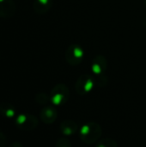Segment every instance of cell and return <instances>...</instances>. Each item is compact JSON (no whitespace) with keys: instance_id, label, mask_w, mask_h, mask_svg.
<instances>
[{"instance_id":"8992f818","label":"cell","mask_w":146,"mask_h":147,"mask_svg":"<svg viewBox=\"0 0 146 147\" xmlns=\"http://www.w3.org/2000/svg\"><path fill=\"white\" fill-rule=\"evenodd\" d=\"M107 67H108V62L104 56L97 55L93 59L91 63V70L96 76L103 75L107 70Z\"/></svg>"},{"instance_id":"277c9868","label":"cell","mask_w":146,"mask_h":147,"mask_svg":"<svg viewBox=\"0 0 146 147\" xmlns=\"http://www.w3.org/2000/svg\"><path fill=\"white\" fill-rule=\"evenodd\" d=\"M84 57V52L83 48L77 45L72 44L71 45L65 52V59L71 65H78L82 63Z\"/></svg>"},{"instance_id":"3957f363","label":"cell","mask_w":146,"mask_h":147,"mask_svg":"<svg viewBox=\"0 0 146 147\" xmlns=\"http://www.w3.org/2000/svg\"><path fill=\"white\" fill-rule=\"evenodd\" d=\"M38 119L30 114H19L15 118L16 127L24 131H31L38 127Z\"/></svg>"},{"instance_id":"8fae6325","label":"cell","mask_w":146,"mask_h":147,"mask_svg":"<svg viewBox=\"0 0 146 147\" xmlns=\"http://www.w3.org/2000/svg\"><path fill=\"white\" fill-rule=\"evenodd\" d=\"M0 115L6 119H13L16 115V110L10 103L2 102L0 103Z\"/></svg>"},{"instance_id":"6da1fadb","label":"cell","mask_w":146,"mask_h":147,"mask_svg":"<svg viewBox=\"0 0 146 147\" xmlns=\"http://www.w3.org/2000/svg\"><path fill=\"white\" fill-rule=\"evenodd\" d=\"M102 127L95 121L88 122L83 125L79 131L80 140L85 144H94L99 140L102 136Z\"/></svg>"},{"instance_id":"30bf717a","label":"cell","mask_w":146,"mask_h":147,"mask_svg":"<svg viewBox=\"0 0 146 147\" xmlns=\"http://www.w3.org/2000/svg\"><path fill=\"white\" fill-rule=\"evenodd\" d=\"M52 5V0H34L33 3L34 10L38 14L46 13Z\"/></svg>"},{"instance_id":"4fadbf2b","label":"cell","mask_w":146,"mask_h":147,"mask_svg":"<svg viewBox=\"0 0 146 147\" xmlns=\"http://www.w3.org/2000/svg\"><path fill=\"white\" fill-rule=\"evenodd\" d=\"M35 101L40 104V105H46L50 101V96L45 94V93H39L35 96Z\"/></svg>"},{"instance_id":"9a60e30c","label":"cell","mask_w":146,"mask_h":147,"mask_svg":"<svg viewBox=\"0 0 146 147\" xmlns=\"http://www.w3.org/2000/svg\"><path fill=\"white\" fill-rule=\"evenodd\" d=\"M6 144H7V140L5 135L0 132V147H6Z\"/></svg>"},{"instance_id":"7a4b0ae2","label":"cell","mask_w":146,"mask_h":147,"mask_svg":"<svg viewBox=\"0 0 146 147\" xmlns=\"http://www.w3.org/2000/svg\"><path fill=\"white\" fill-rule=\"evenodd\" d=\"M50 101L54 106H62L67 102L70 97V90L65 84L55 85L50 93Z\"/></svg>"},{"instance_id":"5bb4252c","label":"cell","mask_w":146,"mask_h":147,"mask_svg":"<svg viewBox=\"0 0 146 147\" xmlns=\"http://www.w3.org/2000/svg\"><path fill=\"white\" fill-rule=\"evenodd\" d=\"M55 147H71V144L67 139L61 138L57 141Z\"/></svg>"},{"instance_id":"5b68a950","label":"cell","mask_w":146,"mask_h":147,"mask_svg":"<svg viewBox=\"0 0 146 147\" xmlns=\"http://www.w3.org/2000/svg\"><path fill=\"white\" fill-rule=\"evenodd\" d=\"M95 85L94 77L89 74L81 75L76 83V91L80 96H84L89 93Z\"/></svg>"},{"instance_id":"7c38bea8","label":"cell","mask_w":146,"mask_h":147,"mask_svg":"<svg viewBox=\"0 0 146 147\" xmlns=\"http://www.w3.org/2000/svg\"><path fill=\"white\" fill-rule=\"evenodd\" d=\"M96 147H118V144L114 140L107 138L98 141Z\"/></svg>"},{"instance_id":"52a82bcc","label":"cell","mask_w":146,"mask_h":147,"mask_svg":"<svg viewBox=\"0 0 146 147\" xmlns=\"http://www.w3.org/2000/svg\"><path fill=\"white\" fill-rule=\"evenodd\" d=\"M40 117L43 123L52 124L56 121L58 117V112L53 106H46L41 109Z\"/></svg>"},{"instance_id":"9c48e42d","label":"cell","mask_w":146,"mask_h":147,"mask_svg":"<svg viewBox=\"0 0 146 147\" xmlns=\"http://www.w3.org/2000/svg\"><path fill=\"white\" fill-rule=\"evenodd\" d=\"M60 132L65 136H72L78 132V125L77 122L70 120L64 121L60 123Z\"/></svg>"},{"instance_id":"2e32d148","label":"cell","mask_w":146,"mask_h":147,"mask_svg":"<svg viewBox=\"0 0 146 147\" xmlns=\"http://www.w3.org/2000/svg\"><path fill=\"white\" fill-rule=\"evenodd\" d=\"M9 147H23L22 146V145L21 144V143H19V142H13V143H11Z\"/></svg>"},{"instance_id":"ba28073f","label":"cell","mask_w":146,"mask_h":147,"mask_svg":"<svg viewBox=\"0 0 146 147\" xmlns=\"http://www.w3.org/2000/svg\"><path fill=\"white\" fill-rule=\"evenodd\" d=\"M15 12V4L13 0H0V17L10 18Z\"/></svg>"},{"instance_id":"e0dca14e","label":"cell","mask_w":146,"mask_h":147,"mask_svg":"<svg viewBox=\"0 0 146 147\" xmlns=\"http://www.w3.org/2000/svg\"><path fill=\"white\" fill-rule=\"evenodd\" d=\"M145 3H146V0H145Z\"/></svg>"}]
</instances>
